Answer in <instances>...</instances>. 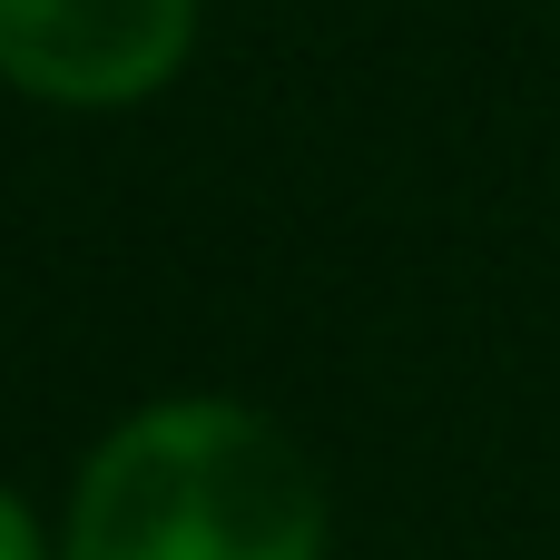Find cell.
Segmentation results:
<instances>
[{"label":"cell","mask_w":560,"mask_h":560,"mask_svg":"<svg viewBox=\"0 0 560 560\" xmlns=\"http://www.w3.org/2000/svg\"><path fill=\"white\" fill-rule=\"evenodd\" d=\"M59 560H325V482L276 413L167 394L79 463Z\"/></svg>","instance_id":"obj_1"},{"label":"cell","mask_w":560,"mask_h":560,"mask_svg":"<svg viewBox=\"0 0 560 560\" xmlns=\"http://www.w3.org/2000/svg\"><path fill=\"white\" fill-rule=\"evenodd\" d=\"M197 49V0H0V89L49 108H138Z\"/></svg>","instance_id":"obj_2"},{"label":"cell","mask_w":560,"mask_h":560,"mask_svg":"<svg viewBox=\"0 0 560 560\" xmlns=\"http://www.w3.org/2000/svg\"><path fill=\"white\" fill-rule=\"evenodd\" d=\"M0 560H49V532H39V512L0 482Z\"/></svg>","instance_id":"obj_3"}]
</instances>
